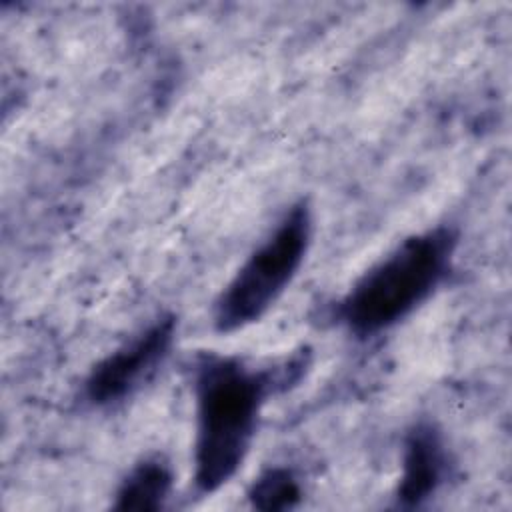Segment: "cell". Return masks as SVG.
<instances>
[{"mask_svg": "<svg viewBox=\"0 0 512 512\" xmlns=\"http://www.w3.org/2000/svg\"><path fill=\"white\" fill-rule=\"evenodd\" d=\"M458 236L438 226L406 238L372 266L342 300L340 316L356 336H374L422 304L444 280Z\"/></svg>", "mask_w": 512, "mask_h": 512, "instance_id": "7a4b0ae2", "label": "cell"}, {"mask_svg": "<svg viewBox=\"0 0 512 512\" xmlns=\"http://www.w3.org/2000/svg\"><path fill=\"white\" fill-rule=\"evenodd\" d=\"M172 488V472L166 462L150 458L140 462L122 482L116 494V510L154 512L160 510Z\"/></svg>", "mask_w": 512, "mask_h": 512, "instance_id": "8992f818", "label": "cell"}, {"mask_svg": "<svg viewBox=\"0 0 512 512\" xmlns=\"http://www.w3.org/2000/svg\"><path fill=\"white\" fill-rule=\"evenodd\" d=\"M300 496V484L288 468H270L262 472L248 492L252 506L266 512L292 508L298 504Z\"/></svg>", "mask_w": 512, "mask_h": 512, "instance_id": "52a82bcc", "label": "cell"}, {"mask_svg": "<svg viewBox=\"0 0 512 512\" xmlns=\"http://www.w3.org/2000/svg\"><path fill=\"white\" fill-rule=\"evenodd\" d=\"M286 370H256L238 358L206 356L196 368L194 480L210 494L242 466L270 390L286 384Z\"/></svg>", "mask_w": 512, "mask_h": 512, "instance_id": "6da1fadb", "label": "cell"}, {"mask_svg": "<svg viewBox=\"0 0 512 512\" xmlns=\"http://www.w3.org/2000/svg\"><path fill=\"white\" fill-rule=\"evenodd\" d=\"M446 468L448 458L440 432L432 424H416L404 442L398 502L406 508L420 506L438 490Z\"/></svg>", "mask_w": 512, "mask_h": 512, "instance_id": "5b68a950", "label": "cell"}, {"mask_svg": "<svg viewBox=\"0 0 512 512\" xmlns=\"http://www.w3.org/2000/svg\"><path fill=\"white\" fill-rule=\"evenodd\" d=\"M176 322L158 318L132 342L98 362L86 380V398L96 406H108L130 396L168 356Z\"/></svg>", "mask_w": 512, "mask_h": 512, "instance_id": "277c9868", "label": "cell"}, {"mask_svg": "<svg viewBox=\"0 0 512 512\" xmlns=\"http://www.w3.org/2000/svg\"><path fill=\"white\" fill-rule=\"evenodd\" d=\"M310 236V208L306 202H300L286 212L276 230L228 282L214 312V324L220 332L244 328L270 310L302 266Z\"/></svg>", "mask_w": 512, "mask_h": 512, "instance_id": "3957f363", "label": "cell"}]
</instances>
